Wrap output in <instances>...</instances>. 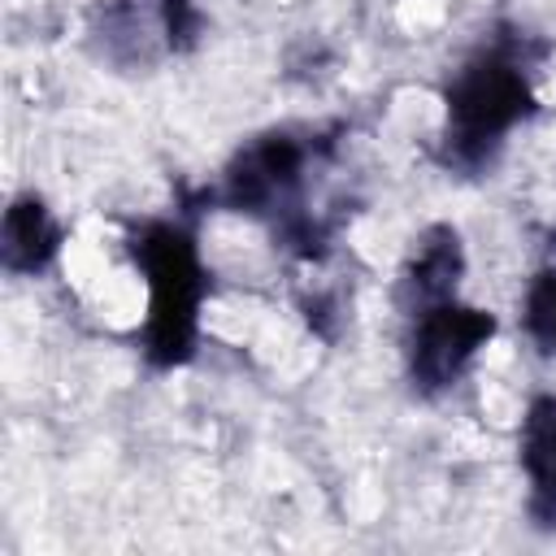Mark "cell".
I'll list each match as a JSON object with an SVG mask.
<instances>
[{
	"instance_id": "4",
	"label": "cell",
	"mask_w": 556,
	"mask_h": 556,
	"mask_svg": "<svg viewBox=\"0 0 556 556\" xmlns=\"http://www.w3.org/2000/svg\"><path fill=\"white\" fill-rule=\"evenodd\" d=\"M191 30L195 13L187 0H113L96 22V43L113 65H152L182 48Z\"/></svg>"
},
{
	"instance_id": "2",
	"label": "cell",
	"mask_w": 556,
	"mask_h": 556,
	"mask_svg": "<svg viewBox=\"0 0 556 556\" xmlns=\"http://www.w3.org/2000/svg\"><path fill=\"white\" fill-rule=\"evenodd\" d=\"M135 261L148 282V352L165 365L182 361L195 339L204 274L195 248L174 226H148L135 239Z\"/></svg>"
},
{
	"instance_id": "7",
	"label": "cell",
	"mask_w": 556,
	"mask_h": 556,
	"mask_svg": "<svg viewBox=\"0 0 556 556\" xmlns=\"http://www.w3.org/2000/svg\"><path fill=\"white\" fill-rule=\"evenodd\" d=\"M56 243H61V230L43 208V200L22 195L9 204L0 226V261L9 274H39L56 256Z\"/></svg>"
},
{
	"instance_id": "3",
	"label": "cell",
	"mask_w": 556,
	"mask_h": 556,
	"mask_svg": "<svg viewBox=\"0 0 556 556\" xmlns=\"http://www.w3.org/2000/svg\"><path fill=\"white\" fill-rule=\"evenodd\" d=\"M413 321V339H408V374L421 391H443L452 387L465 365L478 356V348H486V339L495 334V317L456 300H443Z\"/></svg>"
},
{
	"instance_id": "1",
	"label": "cell",
	"mask_w": 556,
	"mask_h": 556,
	"mask_svg": "<svg viewBox=\"0 0 556 556\" xmlns=\"http://www.w3.org/2000/svg\"><path fill=\"white\" fill-rule=\"evenodd\" d=\"M530 109V74L517 48L473 56L447 91V161L482 165Z\"/></svg>"
},
{
	"instance_id": "8",
	"label": "cell",
	"mask_w": 556,
	"mask_h": 556,
	"mask_svg": "<svg viewBox=\"0 0 556 556\" xmlns=\"http://www.w3.org/2000/svg\"><path fill=\"white\" fill-rule=\"evenodd\" d=\"M526 334L539 343V352L556 356V265H547L543 274H534V282L526 287Z\"/></svg>"
},
{
	"instance_id": "5",
	"label": "cell",
	"mask_w": 556,
	"mask_h": 556,
	"mask_svg": "<svg viewBox=\"0 0 556 556\" xmlns=\"http://www.w3.org/2000/svg\"><path fill=\"white\" fill-rule=\"evenodd\" d=\"M465 274V252H460V235L452 226H430L417 248L408 252L404 269H400V282H395V300L408 317L443 304V300H456V282Z\"/></svg>"
},
{
	"instance_id": "6",
	"label": "cell",
	"mask_w": 556,
	"mask_h": 556,
	"mask_svg": "<svg viewBox=\"0 0 556 556\" xmlns=\"http://www.w3.org/2000/svg\"><path fill=\"white\" fill-rule=\"evenodd\" d=\"M517 447L530 482V517L539 526H556V395L530 400Z\"/></svg>"
}]
</instances>
